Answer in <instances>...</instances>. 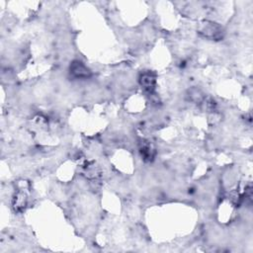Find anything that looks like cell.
<instances>
[{
	"label": "cell",
	"instance_id": "cell-2",
	"mask_svg": "<svg viewBox=\"0 0 253 253\" xmlns=\"http://www.w3.org/2000/svg\"><path fill=\"white\" fill-rule=\"evenodd\" d=\"M69 74L77 79H86L91 77L89 68L79 60H76L70 64Z\"/></svg>",
	"mask_w": 253,
	"mask_h": 253
},
{
	"label": "cell",
	"instance_id": "cell-1",
	"mask_svg": "<svg viewBox=\"0 0 253 253\" xmlns=\"http://www.w3.org/2000/svg\"><path fill=\"white\" fill-rule=\"evenodd\" d=\"M200 33L204 36V37H206L208 39H214V40H219V39L223 38V36H224L223 28L214 23L202 24Z\"/></svg>",
	"mask_w": 253,
	"mask_h": 253
},
{
	"label": "cell",
	"instance_id": "cell-3",
	"mask_svg": "<svg viewBox=\"0 0 253 253\" xmlns=\"http://www.w3.org/2000/svg\"><path fill=\"white\" fill-rule=\"evenodd\" d=\"M139 83L147 91L151 92L155 89L156 86V77L150 71L144 72V74L140 76Z\"/></svg>",
	"mask_w": 253,
	"mask_h": 253
}]
</instances>
